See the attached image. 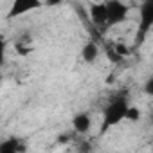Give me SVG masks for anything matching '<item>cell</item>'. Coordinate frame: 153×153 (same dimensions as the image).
I'll return each mask as SVG.
<instances>
[{
    "label": "cell",
    "instance_id": "10",
    "mask_svg": "<svg viewBox=\"0 0 153 153\" xmlns=\"http://www.w3.org/2000/svg\"><path fill=\"white\" fill-rule=\"evenodd\" d=\"M140 110L137 108V106H130V110H128V115H126V121H130V123H137V121H140Z\"/></svg>",
    "mask_w": 153,
    "mask_h": 153
},
{
    "label": "cell",
    "instance_id": "5",
    "mask_svg": "<svg viewBox=\"0 0 153 153\" xmlns=\"http://www.w3.org/2000/svg\"><path fill=\"white\" fill-rule=\"evenodd\" d=\"M92 115L90 112H78V114H74L72 115V130L74 133H78V135H87L90 130H92Z\"/></svg>",
    "mask_w": 153,
    "mask_h": 153
},
{
    "label": "cell",
    "instance_id": "2",
    "mask_svg": "<svg viewBox=\"0 0 153 153\" xmlns=\"http://www.w3.org/2000/svg\"><path fill=\"white\" fill-rule=\"evenodd\" d=\"M153 29V0H144L139 6V24H137V34H135V45H142L146 36Z\"/></svg>",
    "mask_w": 153,
    "mask_h": 153
},
{
    "label": "cell",
    "instance_id": "12",
    "mask_svg": "<svg viewBox=\"0 0 153 153\" xmlns=\"http://www.w3.org/2000/svg\"><path fill=\"white\" fill-rule=\"evenodd\" d=\"M79 151L81 153H90L92 151V146L88 142H79Z\"/></svg>",
    "mask_w": 153,
    "mask_h": 153
},
{
    "label": "cell",
    "instance_id": "3",
    "mask_svg": "<svg viewBox=\"0 0 153 153\" xmlns=\"http://www.w3.org/2000/svg\"><path fill=\"white\" fill-rule=\"evenodd\" d=\"M106 11H108V27H115L126 22L130 15V6L121 2V0H110V2H106Z\"/></svg>",
    "mask_w": 153,
    "mask_h": 153
},
{
    "label": "cell",
    "instance_id": "8",
    "mask_svg": "<svg viewBox=\"0 0 153 153\" xmlns=\"http://www.w3.org/2000/svg\"><path fill=\"white\" fill-rule=\"evenodd\" d=\"M24 149H25L24 140L18 137H7L0 144V153H24Z\"/></svg>",
    "mask_w": 153,
    "mask_h": 153
},
{
    "label": "cell",
    "instance_id": "9",
    "mask_svg": "<svg viewBox=\"0 0 153 153\" xmlns=\"http://www.w3.org/2000/svg\"><path fill=\"white\" fill-rule=\"evenodd\" d=\"M31 49H33V36H31L29 33H24L22 36L16 38V42H15V51H16L20 56H27V54L31 52Z\"/></svg>",
    "mask_w": 153,
    "mask_h": 153
},
{
    "label": "cell",
    "instance_id": "4",
    "mask_svg": "<svg viewBox=\"0 0 153 153\" xmlns=\"http://www.w3.org/2000/svg\"><path fill=\"white\" fill-rule=\"evenodd\" d=\"M43 6V2H38V0H15L9 7V16L11 18H16V16H22V15H27L31 11H36Z\"/></svg>",
    "mask_w": 153,
    "mask_h": 153
},
{
    "label": "cell",
    "instance_id": "1",
    "mask_svg": "<svg viewBox=\"0 0 153 153\" xmlns=\"http://www.w3.org/2000/svg\"><path fill=\"white\" fill-rule=\"evenodd\" d=\"M131 103L128 99V96L124 92H117L114 94L106 105L103 106V112H101V124H99V137L106 135L112 128L119 126L123 121H126V115H128V110H130Z\"/></svg>",
    "mask_w": 153,
    "mask_h": 153
},
{
    "label": "cell",
    "instance_id": "11",
    "mask_svg": "<svg viewBox=\"0 0 153 153\" xmlns=\"http://www.w3.org/2000/svg\"><path fill=\"white\" fill-rule=\"evenodd\" d=\"M142 90H144V94H146L148 97H151V99H153V74L146 79V83H144Z\"/></svg>",
    "mask_w": 153,
    "mask_h": 153
},
{
    "label": "cell",
    "instance_id": "6",
    "mask_svg": "<svg viewBox=\"0 0 153 153\" xmlns=\"http://www.w3.org/2000/svg\"><path fill=\"white\" fill-rule=\"evenodd\" d=\"M90 20L96 27H108V11H106V2H94L88 7Z\"/></svg>",
    "mask_w": 153,
    "mask_h": 153
},
{
    "label": "cell",
    "instance_id": "7",
    "mask_svg": "<svg viewBox=\"0 0 153 153\" xmlns=\"http://www.w3.org/2000/svg\"><path fill=\"white\" fill-rule=\"evenodd\" d=\"M97 58H99V45H97L96 42L88 40V42L81 47V59H83V63L92 65V63L97 61Z\"/></svg>",
    "mask_w": 153,
    "mask_h": 153
}]
</instances>
